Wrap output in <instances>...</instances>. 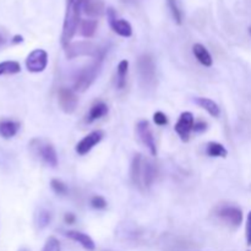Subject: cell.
<instances>
[{
  "label": "cell",
  "mask_w": 251,
  "mask_h": 251,
  "mask_svg": "<svg viewBox=\"0 0 251 251\" xmlns=\"http://www.w3.org/2000/svg\"><path fill=\"white\" fill-rule=\"evenodd\" d=\"M194 102H195L199 107H201L202 109H205L206 112H208V114L212 115V117L215 118L220 117L221 109L215 100H210V98H205V97H196L195 100H194Z\"/></svg>",
  "instance_id": "obj_20"
},
{
  "label": "cell",
  "mask_w": 251,
  "mask_h": 251,
  "mask_svg": "<svg viewBox=\"0 0 251 251\" xmlns=\"http://www.w3.org/2000/svg\"><path fill=\"white\" fill-rule=\"evenodd\" d=\"M153 122L158 126H164V125L168 124V118L163 112H156L153 114Z\"/></svg>",
  "instance_id": "obj_30"
},
{
  "label": "cell",
  "mask_w": 251,
  "mask_h": 251,
  "mask_svg": "<svg viewBox=\"0 0 251 251\" xmlns=\"http://www.w3.org/2000/svg\"><path fill=\"white\" fill-rule=\"evenodd\" d=\"M142 163H144V157H142V154L136 153L134 158H132L131 171H130L132 183L140 190H144V184H142Z\"/></svg>",
  "instance_id": "obj_14"
},
{
  "label": "cell",
  "mask_w": 251,
  "mask_h": 251,
  "mask_svg": "<svg viewBox=\"0 0 251 251\" xmlns=\"http://www.w3.org/2000/svg\"><path fill=\"white\" fill-rule=\"evenodd\" d=\"M103 136H104V132H103L102 130H95V131L90 132L87 136H85L82 140H80V141L77 142V145H76L75 150L76 152H77V154H80V156L87 154L93 147L97 146V145L102 141Z\"/></svg>",
  "instance_id": "obj_12"
},
{
  "label": "cell",
  "mask_w": 251,
  "mask_h": 251,
  "mask_svg": "<svg viewBox=\"0 0 251 251\" xmlns=\"http://www.w3.org/2000/svg\"><path fill=\"white\" fill-rule=\"evenodd\" d=\"M127 71H129V61L124 59L118 64L117 74H115V87L119 90H123L126 86Z\"/></svg>",
  "instance_id": "obj_21"
},
{
  "label": "cell",
  "mask_w": 251,
  "mask_h": 251,
  "mask_svg": "<svg viewBox=\"0 0 251 251\" xmlns=\"http://www.w3.org/2000/svg\"><path fill=\"white\" fill-rule=\"evenodd\" d=\"M21 71V65L16 60H5L0 63V77L6 75H16Z\"/></svg>",
  "instance_id": "obj_23"
},
{
  "label": "cell",
  "mask_w": 251,
  "mask_h": 251,
  "mask_svg": "<svg viewBox=\"0 0 251 251\" xmlns=\"http://www.w3.org/2000/svg\"><path fill=\"white\" fill-rule=\"evenodd\" d=\"M83 2L81 0H66L65 17H64L63 32H61V44L65 48L71 43V39L75 36L77 27L80 25V15Z\"/></svg>",
  "instance_id": "obj_1"
},
{
  "label": "cell",
  "mask_w": 251,
  "mask_h": 251,
  "mask_svg": "<svg viewBox=\"0 0 251 251\" xmlns=\"http://www.w3.org/2000/svg\"><path fill=\"white\" fill-rule=\"evenodd\" d=\"M207 130V123L203 120H198L194 123V131L195 132H203Z\"/></svg>",
  "instance_id": "obj_33"
},
{
  "label": "cell",
  "mask_w": 251,
  "mask_h": 251,
  "mask_svg": "<svg viewBox=\"0 0 251 251\" xmlns=\"http://www.w3.org/2000/svg\"><path fill=\"white\" fill-rule=\"evenodd\" d=\"M157 176H158V167H157V164L150 161V159L144 158V163H142V184H144V189L151 188L154 181H156Z\"/></svg>",
  "instance_id": "obj_13"
},
{
  "label": "cell",
  "mask_w": 251,
  "mask_h": 251,
  "mask_svg": "<svg viewBox=\"0 0 251 251\" xmlns=\"http://www.w3.org/2000/svg\"><path fill=\"white\" fill-rule=\"evenodd\" d=\"M19 251H29V250L26 249V248H22V249H20Z\"/></svg>",
  "instance_id": "obj_36"
},
{
  "label": "cell",
  "mask_w": 251,
  "mask_h": 251,
  "mask_svg": "<svg viewBox=\"0 0 251 251\" xmlns=\"http://www.w3.org/2000/svg\"><path fill=\"white\" fill-rule=\"evenodd\" d=\"M206 153L213 158H226L228 156V151L226 150V147L220 142L215 141H211L206 145Z\"/></svg>",
  "instance_id": "obj_22"
},
{
  "label": "cell",
  "mask_w": 251,
  "mask_h": 251,
  "mask_svg": "<svg viewBox=\"0 0 251 251\" xmlns=\"http://www.w3.org/2000/svg\"><path fill=\"white\" fill-rule=\"evenodd\" d=\"M48 65V53L44 49H34L27 55L26 69L29 73H42Z\"/></svg>",
  "instance_id": "obj_7"
},
{
  "label": "cell",
  "mask_w": 251,
  "mask_h": 251,
  "mask_svg": "<svg viewBox=\"0 0 251 251\" xmlns=\"http://www.w3.org/2000/svg\"><path fill=\"white\" fill-rule=\"evenodd\" d=\"M104 54L105 53H102L95 56L92 63L78 70V73L76 74L75 82H74V90L78 91V92H85L86 90L90 88V86L95 82L100 74L103 60H104Z\"/></svg>",
  "instance_id": "obj_2"
},
{
  "label": "cell",
  "mask_w": 251,
  "mask_h": 251,
  "mask_svg": "<svg viewBox=\"0 0 251 251\" xmlns=\"http://www.w3.org/2000/svg\"><path fill=\"white\" fill-rule=\"evenodd\" d=\"M193 53L201 65L206 66V68H210V66H212V63H213L212 56H211L210 51L207 50V48H206L205 46H202V44H200V43L194 44Z\"/></svg>",
  "instance_id": "obj_18"
},
{
  "label": "cell",
  "mask_w": 251,
  "mask_h": 251,
  "mask_svg": "<svg viewBox=\"0 0 251 251\" xmlns=\"http://www.w3.org/2000/svg\"><path fill=\"white\" fill-rule=\"evenodd\" d=\"M249 33H250V36H251V27L249 28Z\"/></svg>",
  "instance_id": "obj_37"
},
{
  "label": "cell",
  "mask_w": 251,
  "mask_h": 251,
  "mask_svg": "<svg viewBox=\"0 0 251 251\" xmlns=\"http://www.w3.org/2000/svg\"><path fill=\"white\" fill-rule=\"evenodd\" d=\"M245 237H247V243L251 247V211L247 217V226H245Z\"/></svg>",
  "instance_id": "obj_32"
},
{
  "label": "cell",
  "mask_w": 251,
  "mask_h": 251,
  "mask_svg": "<svg viewBox=\"0 0 251 251\" xmlns=\"http://www.w3.org/2000/svg\"><path fill=\"white\" fill-rule=\"evenodd\" d=\"M51 221V213L49 212L46 208H41L38 210L36 215V225L38 226L39 228H46L47 226L50 223Z\"/></svg>",
  "instance_id": "obj_26"
},
{
  "label": "cell",
  "mask_w": 251,
  "mask_h": 251,
  "mask_svg": "<svg viewBox=\"0 0 251 251\" xmlns=\"http://www.w3.org/2000/svg\"><path fill=\"white\" fill-rule=\"evenodd\" d=\"M215 216L232 228L240 227L243 223V211L230 203H220L215 207Z\"/></svg>",
  "instance_id": "obj_5"
},
{
  "label": "cell",
  "mask_w": 251,
  "mask_h": 251,
  "mask_svg": "<svg viewBox=\"0 0 251 251\" xmlns=\"http://www.w3.org/2000/svg\"><path fill=\"white\" fill-rule=\"evenodd\" d=\"M137 73L142 87H153L156 83V64L151 54L145 53L137 58Z\"/></svg>",
  "instance_id": "obj_4"
},
{
  "label": "cell",
  "mask_w": 251,
  "mask_h": 251,
  "mask_svg": "<svg viewBox=\"0 0 251 251\" xmlns=\"http://www.w3.org/2000/svg\"><path fill=\"white\" fill-rule=\"evenodd\" d=\"M9 41H11L9 36V31L5 27L0 26V49L4 48L9 43Z\"/></svg>",
  "instance_id": "obj_31"
},
{
  "label": "cell",
  "mask_w": 251,
  "mask_h": 251,
  "mask_svg": "<svg viewBox=\"0 0 251 251\" xmlns=\"http://www.w3.org/2000/svg\"><path fill=\"white\" fill-rule=\"evenodd\" d=\"M58 103L64 113L71 114L76 110L78 104V98L75 91L68 87H61L58 91Z\"/></svg>",
  "instance_id": "obj_8"
},
{
  "label": "cell",
  "mask_w": 251,
  "mask_h": 251,
  "mask_svg": "<svg viewBox=\"0 0 251 251\" xmlns=\"http://www.w3.org/2000/svg\"><path fill=\"white\" fill-rule=\"evenodd\" d=\"M42 251H60V243L55 237L48 238Z\"/></svg>",
  "instance_id": "obj_29"
},
{
  "label": "cell",
  "mask_w": 251,
  "mask_h": 251,
  "mask_svg": "<svg viewBox=\"0 0 251 251\" xmlns=\"http://www.w3.org/2000/svg\"><path fill=\"white\" fill-rule=\"evenodd\" d=\"M102 53H105V49L100 48L97 44L91 43V42H75V43H70L65 47V54L68 59L77 58V56L95 58Z\"/></svg>",
  "instance_id": "obj_6"
},
{
  "label": "cell",
  "mask_w": 251,
  "mask_h": 251,
  "mask_svg": "<svg viewBox=\"0 0 251 251\" xmlns=\"http://www.w3.org/2000/svg\"><path fill=\"white\" fill-rule=\"evenodd\" d=\"M81 1H82V2H83V4H85V1H86V0H81Z\"/></svg>",
  "instance_id": "obj_38"
},
{
  "label": "cell",
  "mask_w": 251,
  "mask_h": 251,
  "mask_svg": "<svg viewBox=\"0 0 251 251\" xmlns=\"http://www.w3.org/2000/svg\"><path fill=\"white\" fill-rule=\"evenodd\" d=\"M194 123H195V119H194L193 113L191 112L181 113L178 122L176 123V126H174V130H176V134L179 135L181 141L188 142L189 140H190L191 131H194Z\"/></svg>",
  "instance_id": "obj_9"
},
{
  "label": "cell",
  "mask_w": 251,
  "mask_h": 251,
  "mask_svg": "<svg viewBox=\"0 0 251 251\" xmlns=\"http://www.w3.org/2000/svg\"><path fill=\"white\" fill-rule=\"evenodd\" d=\"M104 2L103 0H86L82 10L86 15L91 17H98L104 12Z\"/></svg>",
  "instance_id": "obj_19"
},
{
  "label": "cell",
  "mask_w": 251,
  "mask_h": 251,
  "mask_svg": "<svg viewBox=\"0 0 251 251\" xmlns=\"http://www.w3.org/2000/svg\"><path fill=\"white\" fill-rule=\"evenodd\" d=\"M90 203L93 208H96V210H104V208L107 207V201H105V199L100 195L92 196Z\"/></svg>",
  "instance_id": "obj_28"
},
{
  "label": "cell",
  "mask_w": 251,
  "mask_h": 251,
  "mask_svg": "<svg viewBox=\"0 0 251 251\" xmlns=\"http://www.w3.org/2000/svg\"><path fill=\"white\" fill-rule=\"evenodd\" d=\"M167 2H168V7L171 10V14L176 24L181 25V22H183V12H181L180 6H179L178 0H167Z\"/></svg>",
  "instance_id": "obj_25"
},
{
  "label": "cell",
  "mask_w": 251,
  "mask_h": 251,
  "mask_svg": "<svg viewBox=\"0 0 251 251\" xmlns=\"http://www.w3.org/2000/svg\"><path fill=\"white\" fill-rule=\"evenodd\" d=\"M22 42H24V37H22L21 34H16V36H14L11 38L12 44H19V43H22Z\"/></svg>",
  "instance_id": "obj_35"
},
{
  "label": "cell",
  "mask_w": 251,
  "mask_h": 251,
  "mask_svg": "<svg viewBox=\"0 0 251 251\" xmlns=\"http://www.w3.org/2000/svg\"><path fill=\"white\" fill-rule=\"evenodd\" d=\"M136 131L142 144L149 149L150 153L152 156H157L156 141H154L153 132H152L151 126H150V123L147 120H140L136 124Z\"/></svg>",
  "instance_id": "obj_11"
},
{
  "label": "cell",
  "mask_w": 251,
  "mask_h": 251,
  "mask_svg": "<svg viewBox=\"0 0 251 251\" xmlns=\"http://www.w3.org/2000/svg\"><path fill=\"white\" fill-rule=\"evenodd\" d=\"M20 127H21V125L16 120L7 119V118L0 119V137L5 140L12 139L17 135Z\"/></svg>",
  "instance_id": "obj_15"
},
{
  "label": "cell",
  "mask_w": 251,
  "mask_h": 251,
  "mask_svg": "<svg viewBox=\"0 0 251 251\" xmlns=\"http://www.w3.org/2000/svg\"><path fill=\"white\" fill-rule=\"evenodd\" d=\"M97 21L96 20H82L80 22V33L85 38H91L95 36L96 31H97Z\"/></svg>",
  "instance_id": "obj_24"
},
{
  "label": "cell",
  "mask_w": 251,
  "mask_h": 251,
  "mask_svg": "<svg viewBox=\"0 0 251 251\" xmlns=\"http://www.w3.org/2000/svg\"><path fill=\"white\" fill-rule=\"evenodd\" d=\"M108 112H109V108H108L107 103L102 102V100H97V102H95L91 105L90 110H88L87 115H86V122L93 123L96 120L102 119L103 117L108 114Z\"/></svg>",
  "instance_id": "obj_16"
},
{
  "label": "cell",
  "mask_w": 251,
  "mask_h": 251,
  "mask_svg": "<svg viewBox=\"0 0 251 251\" xmlns=\"http://www.w3.org/2000/svg\"><path fill=\"white\" fill-rule=\"evenodd\" d=\"M65 235L69 238V239L78 243V244H80L83 249H86L88 251L95 250V248H96L95 242H93L92 238H91L90 235L85 234V233H82V232H77V230H69V232L65 233Z\"/></svg>",
  "instance_id": "obj_17"
},
{
  "label": "cell",
  "mask_w": 251,
  "mask_h": 251,
  "mask_svg": "<svg viewBox=\"0 0 251 251\" xmlns=\"http://www.w3.org/2000/svg\"><path fill=\"white\" fill-rule=\"evenodd\" d=\"M28 149L34 157L41 159L47 166L51 168H55L58 166V153L53 145L46 139H39V137L32 139L29 141Z\"/></svg>",
  "instance_id": "obj_3"
},
{
  "label": "cell",
  "mask_w": 251,
  "mask_h": 251,
  "mask_svg": "<svg viewBox=\"0 0 251 251\" xmlns=\"http://www.w3.org/2000/svg\"><path fill=\"white\" fill-rule=\"evenodd\" d=\"M64 221H65L66 225L71 226V225H74V223L76 222V217H75V215H74V213H66L65 217H64Z\"/></svg>",
  "instance_id": "obj_34"
},
{
  "label": "cell",
  "mask_w": 251,
  "mask_h": 251,
  "mask_svg": "<svg viewBox=\"0 0 251 251\" xmlns=\"http://www.w3.org/2000/svg\"><path fill=\"white\" fill-rule=\"evenodd\" d=\"M107 17L108 21H109L110 27H112V29L115 33L119 34V36L122 37H125V38L131 37L132 27L131 25H130V22L126 21V20L118 19L117 11H115L113 7H108L107 9Z\"/></svg>",
  "instance_id": "obj_10"
},
{
  "label": "cell",
  "mask_w": 251,
  "mask_h": 251,
  "mask_svg": "<svg viewBox=\"0 0 251 251\" xmlns=\"http://www.w3.org/2000/svg\"><path fill=\"white\" fill-rule=\"evenodd\" d=\"M50 188L51 190L59 196H65L66 194L69 193V189L68 186H66V184L63 183L61 180H59V179H53V180L50 181Z\"/></svg>",
  "instance_id": "obj_27"
}]
</instances>
